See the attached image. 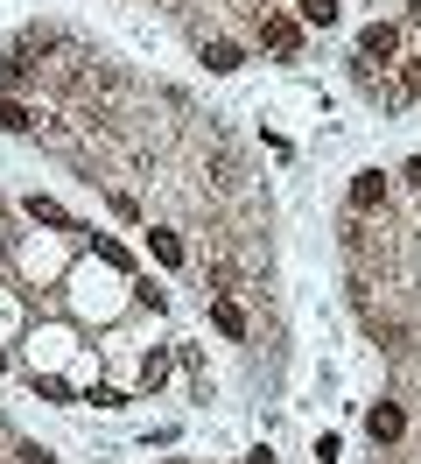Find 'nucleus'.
Returning a JSON list of instances; mask_svg holds the SVG:
<instances>
[{
  "instance_id": "9",
  "label": "nucleus",
  "mask_w": 421,
  "mask_h": 464,
  "mask_svg": "<svg viewBox=\"0 0 421 464\" xmlns=\"http://www.w3.org/2000/svg\"><path fill=\"white\" fill-rule=\"evenodd\" d=\"M295 7H302V22H316V29L337 22V0H295Z\"/></svg>"
},
{
  "instance_id": "4",
  "label": "nucleus",
  "mask_w": 421,
  "mask_h": 464,
  "mask_svg": "<svg viewBox=\"0 0 421 464\" xmlns=\"http://www.w3.org/2000/svg\"><path fill=\"white\" fill-rule=\"evenodd\" d=\"M379 204H387V176L379 169L351 176V211H379Z\"/></svg>"
},
{
  "instance_id": "1",
  "label": "nucleus",
  "mask_w": 421,
  "mask_h": 464,
  "mask_svg": "<svg viewBox=\"0 0 421 464\" xmlns=\"http://www.w3.org/2000/svg\"><path fill=\"white\" fill-rule=\"evenodd\" d=\"M260 43H267L274 57H295V50H302V22H288V14H260Z\"/></svg>"
},
{
  "instance_id": "7",
  "label": "nucleus",
  "mask_w": 421,
  "mask_h": 464,
  "mask_svg": "<svg viewBox=\"0 0 421 464\" xmlns=\"http://www.w3.org/2000/svg\"><path fill=\"white\" fill-rule=\"evenodd\" d=\"M148 254L162 267H183V239H176V232H148Z\"/></svg>"
},
{
  "instance_id": "12",
  "label": "nucleus",
  "mask_w": 421,
  "mask_h": 464,
  "mask_svg": "<svg viewBox=\"0 0 421 464\" xmlns=\"http://www.w3.org/2000/svg\"><path fill=\"white\" fill-rule=\"evenodd\" d=\"M407 92H421V57H407Z\"/></svg>"
},
{
  "instance_id": "10",
  "label": "nucleus",
  "mask_w": 421,
  "mask_h": 464,
  "mask_svg": "<svg viewBox=\"0 0 421 464\" xmlns=\"http://www.w3.org/2000/svg\"><path fill=\"white\" fill-rule=\"evenodd\" d=\"M0 127H7V134H28L35 120H28V106H14V99H0Z\"/></svg>"
},
{
  "instance_id": "11",
  "label": "nucleus",
  "mask_w": 421,
  "mask_h": 464,
  "mask_svg": "<svg viewBox=\"0 0 421 464\" xmlns=\"http://www.w3.org/2000/svg\"><path fill=\"white\" fill-rule=\"evenodd\" d=\"M22 464H56V458L43 450V443H22Z\"/></svg>"
},
{
  "instance_id": "2",
  "label": "nucleus",
  "mask_w": 421,
  "mask_h": 464,
  "mask_svg": "<svg viewBox=\"0 0 421 464\" xmlns=\"http://www.w3.org/2000/svg\"><path fill=\"white\" fill-rule=\"evenodd\" d=\"M393 50H400V29H393V22H365V35H359V57H365V63H387Z\"/></svg>"
},
{
  "instance_id": "14",
  "label": "nucleus",
  "mask_w": 421,
  "mask_h": 464,
  "mask_svg": "<svg viewBox=\"0 0 421 464\" xmlns=\"http://www.w3.org/2000/svg\"><path fill=\"white\" fill-rule=\"evenodd\" d=\"M407 22H415V29H421V0H407Z\"/></svg>"
},
{
  "instance_id": "15",
  "label": "nucleus",
  "mask_w": 421,
  "mask_h": 464,
  "mask_svg": "<svg viewBox=\"0 0 421 464\" xmlns=\"http://www.w3.org/2000/svg\"><path fill=\"white\" fill-rule=\"evenodd\" d=\"M176 464H183V458H176Z\"/></svg>"
},
{
  "instance_id": "3",
  "label": "nucleus",
  "mask_w": 421,
  "mask_h": 464,
  "mask_svg": "<svg viewBox=\"0 0 421 464\" xmlns=\"http://www.w3.org/2000/svg\"><path fill=\"white\" fill-rule=\"evenodd\" d=\"M365 430H372V443H400V436H407V415H400V401H379L372 415H365Z\"/></svg>"
},
{
  "instance_id": "5",
  "label": "nucleus",
  "mask_w": 421,
  "mask_h": 464,
  "mask_svg": "<svg viewBox=\"0 0 421 464\" xmlns=\"http://www.w3.org/2000/svg\"><path fill=\"white\" fill-rule=\"evenodd\" d=\"M28 218H35V226H56V232H78V218H71L56 198H28Z\"/></svg>"
},
{
  "instance_id": "6",
  "label": "nucleus",
  "mask_w": 421,
  "mask_h": 464,
  "mask_svg": "<svg viewBox=\"0 0 421 464\" xmlns=\"http://www.w3.org/2000/svg\"><path fill=\"white\" fill-rule=\"evenodd\" d=\"M211 324H218L225 338H246V310H239L232 295H218V303H211Z\"/></svg>"
},
{
  "instance_id": "8",
  "label": "nucleus",
  "mask_w": 421,
  "mask_h": 464,
  "mask_svg": "<svg viewBox=\"0 0 421 464\" xmlns=\"http://www.w3.org/2000/svg\"><path fill=\"white\" fill-rule=\"evenodd\" d=\"M204 63H211V71L225 78V71H239L246 57H239V43H204Z\"/></svg>"
},
{
  "instance_id": "13",
  "label": "nucleus",
  "mask_w": 421,
  "mask_h": 464,
  "mask_svg": "<svg viewBox=\"0 0 421 464\" xmlns=\"http://www.w3.org/2000/svg\"><path fill=\"white\" fill-rule=\"evenodd\" d=\"M407 183H415V190H421V155H415V162H407Z\"/></svg>"
}]
</instances>
